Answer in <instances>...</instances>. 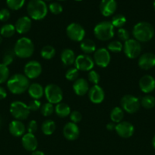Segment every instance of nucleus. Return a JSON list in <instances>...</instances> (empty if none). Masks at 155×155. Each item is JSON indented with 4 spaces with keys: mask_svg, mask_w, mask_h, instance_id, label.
I'll return each instance as SVG.
<instances>
[{
    "mask_svg": "<svg viewBox=\"0 0 155 155\" xmlns=\"http://www.w3.org/2000/svg\"><path fill=\"white\" fill-rule=\"evenodd\" d=\"M30 86L29 79L25 75L16 74L9 77L7 81V88L12 94L21 95L28 90Z\"/></svg>",
    "mask_w": 155,
    "mask_h": 155,
    "instance_id": "1",
    "label": "nucleus"
},
{
    "mask_svg": "<svg viewBox=\"0 0 155 155\" xmlns=\"http://www.w3.org/2000/svg\"><path fill=\"white\" fill-rule=\"evenodd\" d=\"M132 34L139 42H148L154 36V28L150 23L141 21L134 26Z\"/></svg>",
    "mask_w": 155,
    "mask_h": 155,
    "instance_id": "2",
    "label": "nucleus"
},
{
    "mask_svg": "<svg viewBox=\"0 0 155 155\" xmlns=\"http://www.w3.org/2000/svg\"><path fill=\"white\" fill-rule=\"evenodd\" d=\"M29 17L35 21H40L46 16L48 8L43 0H30L27 6Z\"/></svg>",
    "mask_w": 155,
    "mask_h": 155,
    "instance_id": "3",
    "label": "nucleus"
},
{
    "mask_svg": "<svg viewBox=\"0 0 155 155\" xmlns=\"http://www.w3.org/2000/svg\"><path fill=\"white\" fill-rule=\"evenodd\" d=\"M34 52V45L31 39L21 37L16 42L14 47V53L20 58H28Z\"/></svg>",
    "mask_w": 155,
    "mask_h": 155,
    "instance_id": "4",
    "label": "nucleus"
},
{
    "mask_svg": "<svg viewBox=\"0 0 155 155\" xmlns=\"http://www.w3.org/2000/svg\"><path fill=\"white\" fill-rule=\"evenodd\" d=\"M95 37L100 41H108L114 36V27L110 21H102L97 24L94 29Z\"/></svg>",
    "mask_w": 155,
    "mask_h": 155,
    "instance_id": "5",
    "label": "nucleus"
},
{
    "mask_svg": "<svg viewBox=\"0 0 155 155\" xmlns=\"http://www.w3.org/2000/svg\"><path fill=\"white\" fill-rule=\"evenodd\" d=\"M10 113L15 120L21 121L28 117L30 110L25 103L21 101H15L11 104Z\"/></svg>",
    "mask_w": 155,
    "mask_h": 155,
    "instance_id": "6",
    "label": "nucleus"
},
{
    "mask_svg": "<svg viewBox=\"0 0 155 155\" xmlns=\"http://www.w3.org/2000/svg\"><path fill=\"white\" fill-rule=\"evenodd\" d=\"M44 95L48 102L51 104H59L63 98L62 89L56 84L50 83L44 89Z\"/></svg>",
    "mask_w": 155,
    "mask_h": 155,
    "instance_id": "7",
    "label": "nucleus"
},
{
    "mask_svg": "<svg viewBox=\"0 0 155 155\" xmlns=\"http://www.w3.org/2000/svg\"><path fill=\"white\" fill-rule=\"evenodd\" d=\"M120 104L123 110L129 114H135L139 110L141 103L137 97L132 95H126L121 98Z\"/></svg>",
    "mask_w": 155,
    "mask_h": 155,
    "instance_id": "8",
    "label": "nucleus"
},
{
    "mask_svg": "<svg viewBox=\"0 0 155 155\" xmlns=\"http://www.w3.org/2000/svg\"><path fill=\"white\" fill-rule=\"evenodd\" d=\"M125 54L130 59H135L140 55L141 52V45L138 41L134 39H129L123 45Z\"/></svg>",
    "mask_w": 155,
    "mask_h": 155,
    "instance_id": "9",
    "label": "nucleus"
},
{
    "mask_svg": "<svg viewBox=\"0 0 155 155\" xmlns=\"http://www.w3.org/2000/svg\"><path fill=\"white\" fill-rule=\"evenodd\" d=\"M66 34L71 40L74 42H81L85 36V30L81 24L71 23L67 27Z\"/></svg>",
    "mask_w": 155,
    "mask_h": 155,
    "instance_id": "10",
    "label": "nucleus"
},
{
    "mask_svg": "<svg viewBox=\"0 0 155 155\" xmlns=\"http://www.w3.org/2000/svg\"><path fill=\"white\" fill-rule=\"evenodd\" d=\"M111 60V56L107 48H98L94 53V64L100 68H106L109 65Z\"/></svg>",
    "mask_w": 155,
    "mask_h": 155,
    "instance_id": "11",
    "label": "nucleus"
},
{
    "mask_svg": "<svg viewBox=\"0 0 155 155\" xmlns=\"http://www.w3.org/2000/svg\"><path fill=\"white\" fill-rule=\"evenodd\" d=\"M24 75L28 79H36L40 76L42 73V66L36 61H30L25 64L24 68Z\"/></svg>",
    "mask_w": 155,
    "mask_h": 155,
    "instance_id": "12",
    "label": "nucleus"
},
{
    "mask_svg": "<svg viewBox=\"0 0 155 155\" xmlns=\"http://www.w3.org/2000/svg\"><path fill=\"white\" fill-rule=\"evenodd\" d=\"M74 64L75 68L78 71H90L94 68V59L88 54H80L76 57Z\"/></svg>",
    "mask_w": 155,
    "mask_h": 155,
    "instance_id": "13",
    "label": "nucleus"
},
{
    "mask_svg": "<svg viewBox=\"0 0 155 155\" xmlns=\"http://www.w3.org/2000/svg\"><path fill=\"white\" fill-rule=\"evenodd\" d=\"M115 132L120 137L123 139H129L134 134V126L127 121H122L115 125Z\"/></svg>",
    "mask_w": 155,
    "mask_h": 155,
    "instance_id": "14",
    "label": "nucleus"
},
{
    "mask_svg": "<svg viewBox=\"0 0 155 155\" xmlns=\"http://www.w3.org/2000/svg\"><path fill=\"white\" fill-rule=\"evenodd\" d=\"M138 66L142 70H150L155 67V54L151 52H146L141 54L138 59Z\"/></svg>",
    "mask_w": 155,
    "mask_h": 155,
    "instance_id": "15",
    "label": "nucleus"
},
{
    "mask_svg": "<svg viewBox=\"0 0 155 155\" xmlns=\"http://www.w3.org/2000/svg\"><path fill=\"white\" fill-rule=\"evenodd\" d=\"M63 136L67 140L74 141L78 138L80 130L77 124L72 122L67 123L63 127Z\"/></svg>",
    "mask_w": 155,
    "mask_h": 155,
    "instance_id": "16",
    "label": "nucleus"
},
{
    "mask_svg": "<svg viewBox=\"0 0 155 155\" xmlns=\"http://www.w3.org/2000/svg\"><path fill=\"white\" fill-rule=\"evenodd\" d=\"M88 96L92 103L100 104L104 100V91L99 85H94L88 91Z\"/></svg>",
    "mask_w": 155,
    "mask_h": 155,
    "instance_id": "17",
    "label": "nucleus"
},
{
    "mask_svg": "<svg viewBox=\"0 0 155 155\" xmlns=\"http://www.w3.org/2000/svg\"><path fill=\"white\" fill-rule=\"evenodd\" d=\"M117 8L115 0H101L100 4V13L104 17H109L113 15Z\"/></svg>",
    "mask_w": 155,
    "mask_h": 155,
    "instance_id": "18",
    "label": "nucleus"
},
{
    "mask_svg": "<svg viewBox=\"0 0 155 155\" xmlns=\"http://www.w3.org/2000/svg\"><path fill=\"white\" fill-rule=\"evenodd\" d=\"M21 144L22 146L26 151H36L38 146V142L35 136L31 133H26L22 136L21 139Z\"/></svg>",
    "mask_w": 155,
    "mask_h": 155,
    "instance_id": "19",
    "label": "nucleus"
},
{
    "mask_svg": "<svg viewBox=\"0 0 155 155\" xmlns=\"http://www.w3.org/2000/svg\"><path fill=\"white\" fill-rule=\"evenodd\" d=\"M140 89L144 93H150L155 89V79L150 75H144L139 80Z\"/></svg>",
    "mask_w": 155,
    "mask_h": 155,
    "instance_id": "20",
    "label": "nucleus"
},
{
    "mask_svg": "<svg viewBox=\"0 0 155 155\" xmlns=\"http://www.w3.org/2000/svg\"><path fill=\"white\" fill-rule=\"evenodd\" d=\"M31 19L27 16L20 18L15 23V30L20 34H25L31 28Z\"/></svg>",
    "mask_w": 155,
    "mask_h": 155,
    "instance_id": "21",
    "label": "nucleus"
},
{
    "mask_svg": "<svg viewBox=\"0 0 155 155\" xmlns=\"http://www.w3.org/2000/svg\"><path fill=\"white\" fill-rule=\"evenodd\" d=\"M9 133L15 137H20V136H23L25 133V126L21 122V120H15L12 121L9 124Z\"/></svg>",
    "mask_w": 155,
    "mask_h": 155,
    "instance_id": "22",
    "label": "nucleus"
},
{
    "mask_svg": "<svg viewBox=\"0 0 155 155\" xmlns=\"http://www.w3.org/2000/svg\"><path fill=\"white\" fill-rule=\"evenodd\" d=\"M74 93L78 96H83L89 91V84L84 78H78L72 86Z\"/></svg>",
    "mask_w": 155,
    "mask_h": 155,
    "instance_id": "23",
    "label": "nucleus"
},
{
    "mask_svg": "<svg viewBox=\"0 0 155 155\" xmlns=\"http://www.w3.org/2000/svg\"><path fill=\"white\" fill-rule=\"evenodd\" d=\"M28 93L33 99L39 100L44 95V89L40 84L37 83H32L28 88Z\"/></svg>",
    "mask_w": 155,
    "mask_h": 155,
    "instance_id": "24",
    "label": "nucleus"
},
{
    "mask_svg": "<svg viewBox=\"0 0 155 155\" xmlns=\"http://www.w3.org/2000/svg\"><path fill=\"white\" fill-rule=\"evenodd\" d=\"M75 54L70 48H65L61 53V61L65 66H70L75 61Z\"/></svg>",
    "mask_w": 155,
    "mask_h": 155,
    "instance_id": "25",
    "label": "nucleus"
},
{
    "mask_svg": "<svg viewBox=\"0 0 155 155\" xmlns=\"http://www.w3.org/2000/svg\"><path fill=\"white\" fill-rule=\"evenodd\" d=\"M80 47L81 51H83L84 53H85V54H92V53L95 52L96 51L95 42L89 39H83V40L81 42Z\"/></svg>",
    "mask_w": 155,
    "mask_h": 155,
    "instance_id": "26",
    "label": "nucleus"
},
{
    "mask_svg": "<svg viewBox=\"0 0 155 155\" xmlns=\"http://www.w3.org/2000/svg\"><path fill=\"white\" fill-rule=\"evenodd\" d=\"M55 112L58 117L63 118L69 116L71 114V109L67 104L60 102L56 104V107H55Z\"/></svg>",
    "mask_w": 155,
    "mask_h": 155,
    "instance_id": "27",
    "label": "nucleus"
},
{
    "mask_svg": "<svg viewBox=\"0 0 155 155\" xmlns=\"http://www.w3.org/2000/svg\"><path fill=\"white\" fill-rule=\"evenodd\" d=\"M41 130H42L43 133L46 136H50L53 134L56 130V124L53 120H45L42 124L41 126Z\"/></svg>",
    "mask_w": 155,
    "mask_h": 155,
    "instance_id": "28",
    "label": "nucleus"
},
{
    "mask_svg": "<svg viewBox=\"0 0 155 155\" xmlns=\"http://www.w3.org/2000/svg\"><path fill=\"white\" fill-rule=\"evenodd\" d=\"M15 32H16V30H15V25L11 24H4L0 28V35L5 38L12 37L15 35Z\"/></svg>",
    "mask_w": 155,
    "mask_h": 155,
    "instance_id": "29",
    "label": "nucleus"
},
{
    "mask_svg": "<svg viewBox=\"0 0 155 155\" xmlns=\"http://www.w3.org/2000/svg\"><path fill=\"white\" fill-rule=\"evenodd\" d=\"M123 117H124V111L119 107H115L111 110L110 113V119L113 123H119L122 122Z\"/></svg>",
    "mask_w": 155,
    "mask_h": 155,
    "instance_id": "30",
    "label": "nucleus"
},
{
    "mask_svg": "<svg viewBox=\"0 0 155 155\" xmlns=\"http://www.w3.org/2000/svg\"><path fill=\"white\" fill-rule=\"evenodd\" d=\"M56 54V49L51 45H45L40 51V55L46 60H50Z\"/></svg>",
    "mask_w": 155,
    "mask_h": 155,
    "instance_id": "31",
    "label": "nucleus"
},
{
    "mask_svg": "<svg viewBox=\"0 0 155 155\" xmlns=\"http://www.w3.org/2000/svg\"><path fill=\"white\" fill-rule=\"evenodd\" d=\"M141 106L145 109H151L155 106V98L152 95H144L141 98Z\"/></svg>",
    "mask_w": 155,
    "mask_h": 155,
    "instance_id": "32",
    "label": "nucleus"
},
{
    "mask_svg": "<svg viewBox=\"0 0 155 155\" xmlns=\"http://www.w3.org/2000/svg\"><path fill=\"white\" fill-rule=\"evenodd\" d=\"M126 23V18L124 15H115V16L112 17V21H111V24H112L114 27H117V28H122L123 26Z\"/></svg>",
    "mask_w": 155,
    "mask_h": 155,
    "instance_id": "33",
    "label": "nucleus"
},
{
    "mask_svg": "<svg viewBox=\"0 0 155 155\" xmlns=\"http://www.w3.org/2000/svg\"><path fill=\"white\" fill-rule=\"evenodd\" d=\"M107 50L114 53L120 52L122 50H123V45L118 40L111 41L107 45Z\"/></svg>",
    "mask_w": 155,
    "mask_h": 155,
    "instance_id": "34",
    "label": "nucleus"
},
{
    "mask_svg": "<svg viewBox=\"0 0 155 155\" xmlns=\"http://www.w3.org/2000/svg\"><path fill=\"white\" fill-rule=\"evenodd\" d=\"M9 79V69L4 64H0V84L5 83Z\"/></svg>",
    "mask_w": 155,
    "mask_h": 155,
    "instance_id": "35",
    "label": "nucleus"
},
{
    "mask_svg": "<svg viewBox=\"0 0 155 155\" xmlns=\"http://www.w3.org/2000/svg\"><path fill=\"white\" fill-rule=\"evenodd\" d=\"M25 0H6L8 7L14 11L19 10L24 5Z\"/></svg>",
    "mask_w": 155,
    "mask_h": 155,
    "instance_id": "36",
    "label": "nucleus"
},
{
    "mask_svg": "<svg viewBox=\"0 0 155 155\" xmlns=\"http://www.w3.org/2000/svg\"><path fill=\"white\" fill-rule=\"evenodd\" d=\"M40 110L41 114H42L44 117H48L50 116V115L53 113L55 108L54 107H53V104H51V103L50 102H46L41 106Z\"/></svg>",
    "mask_w": 155,
    "mask_h": 155,
    "instance_id": "37",
    "label": "nucleus"
},
{
    "mask_svg": "<svg viewBox=\"0 0 155 155\" xmlns=\"http://www.w3.org/2000/svg\"><path fill=\"white\" fill-rule=\"evenodd\" d=\"M78 70L77 68H70L65 74V78L69 81H75L76 80L78 79Z\"/></svg>",
    "mask_w": 155,
    "mask_h": 155,
    "instance_id": "38",
    "label": "nucleus"
},
{
    "mask_svg": "<svg viewBox=\"0 0 155 155\" xmlns=\"http://www.w3.org/2000/svg\"><path fill=\"white\" fill-rule=\"evenodd\" d=\"M49 9L53 15H59L62 12V6L58 2H52L49 5Z\"/></svg>",
    "mask_w": 155,
    "mask_h": 155,
    "instance_id": "39",
    "label": "nucleus"
},
{
    "mask_svg": "<svg viewBox=\"0 0 155 155\" xmlns=\"http://www.w3.org/2000/svg\"><path fill=\"white\" fill-rule=\"evenodd\" d=\"M88 80L91 83H94V85H98L100 80V74L95 71H90L88 73Z\"/></svg>",
    "mask_w": 155,
    "mask_h": 155,
    "instance_id": "40",
    "label": "nucleus"
},
{
    "mask_svg": "<svg viewBox=\"0 0 155 155\" xmlns=\"http://www.w3.org/2000/svg\"><path fill=\"white\" fill-rule=\"evenodd\" d=\"M117 34H118V37L121 39L122 41H127L129 39V31L124 28H119L117 31Z\"/></svg>",
    "mask_w": 155,
    "mask_h": 155,
    "instance_id": "41",
    "label": "nucleus"
},
{
    "mask_svg": "<svg viewBox=\"0 0 155 155\" xmlns=\"http://www.w3.org/2000/svg\"><path fill=\"white\" fill-rule=\"evenodd\" d=\"M69 116L71 122L74 123V124H78V123L80 122L82 119L81 114L79 111H78V110H74V111L71 112Z\"/></svg>",
    "mask_w": 155,
    "mask_h": 155,
    "instance_id": "42",
    "label": "nucleus"
},
{
    "mask_svg": "<svg viewBox=\"0 0 155 155\" xmlns=\"http://www.w3.org/2000/svg\"><path fill=\"white\" fill-rule=\"evenodd\" d=\"M28 108L29 110H32V111H36V110H39L41 107V103L39 100H36L33 99L32 101H30L28 105Z\"/></svg>",
    "mask_w": 155,
    "mask_h": 155,
    "instance_id": "43",
    "label": "nucleus"
},
{
    "mask_svg": "<svg viewBox=\"0 0 155 155\" xmlns=\"http://www.w3.org/2000/svg\"><path fill=\"white\" fill-rule=\"evenodd\" d=\"M38 125L37 123H36V120H30V122L27 124V130L28 133H31V134H33L34 133H36V130H37Z\"/></svg>",
    "mask_w": 155,
    "mask_h": 155,
    "instance_id": "44",
    "label": "nucleus"
},
{
    "mask_svg": "<svg viewBox=\"0 0 155 155\" xmlns=\"http://www.w3.org/2000/svg\"><path fill=\"white\" fill-rule=\"evenodd\" d=\"M11 14L8 9L2 8L0 10V21L2 22H5L10 18Z\"/></svg>",
    "mask_w": 155,
    "mask_h": 155,
    "instance_id": "45",
    "label": "nucleus"
},
{
    "mask_svg": "<svg viewBox=\"0 0 155 155\" xmlns=\"http://www.w3.org/2000/svg\"><path fill=\"white\" fill-rule=\"evenodd\" d=\"M14 57L11 53H8V54H5V56L3 57V62L2 64H4L6 66H9L13 62Z\"/></svg>",
    "mask_w": 155,
    "mask_h": 155,
    "instance_id": "46",
    "label": "nucleus"
},
{
    "mask_svg": "<svg viewBox=\"0 0 155 155\" xmlns=\"http://www.w3.org/2000/svg\"><path fill=\"white\" fill-rule=\"evenodd\" d=\"M7 96V92L2 86H0V100L5 99Z\"/></svg>",
    "mask_w": 155,
    "mask_h": 155,
    "instance_id": "47",
    "label": "nucleus"
},
{
    "mask_svg": "<svg viewBox=\"0 0 155 155\" xmlns=\"http://www.w3.org/2000/svg\"><path fill=\"white\" fill-rule=\"evenodd\" d=\"M115 123H109V124H108L107 125H106V129H107L108 130H115Z\"/></svg>",
    "mask_w": 155,
    "mask_h": 155,
    "instance_id": "48",
    "label": "nucleus"
},
{
    "mask_svg": "<svg viewBox=\"0 0 155 155\" xmlns=\"http://www.w3.org/2000/svg\"><path fill=\"white\" fill-rule=\"evenodd\" d=\"M31 155H45V154H44L43 152H42V151H34L32 152Z\"/></svg>",
    "mask_w": 155,
    "mask_h": 155,
    "instance_id": "49",
    "label": "nucleus"
},
{
    "mask_svg": "<svg viewBox=\"0 0 155 155\" xmlns=\"http://www.w3.org/2000/svg\"><path fill=\"white\" fill-rule=\"evenodd\" d=\"M152 145H153V148L155 149V135H154V136L153 137V139H152Z\"/></svg>",
    "mask_w": 155,
    "mask_h": 155,
    "instance_id": "50",
    "label": "nucleus"
},
{
    "mask_svg": "<svg viewBox=\"0 0 155 155\" xmlns=\"http://www.w3.org/2000/svg\"><path fill=\"white\" fill-rule=\"evenodd\" d=\"M2 36L1 35H0V44L2 43Z\"/></svg>",
    "mask_w": 155,
    "mask_h": 155,
    "instance_id": "51",
    "label": "nucleus"
},
{
    "mask_svg": "<svg viewBox=\"0 0 155 155\" xmlns=\"http://www.w3.org/2000/svg\"><path fill=\"white\" fill-rule=\"evenodd\" d=\"M153 9L155 11V0H153Z\"/></svg>",
    "mask_w": 155,
    "mask_h": 155,
    "instance_id": "52",
    "label": "nucleus"
},
{
    "mask_svg": "<svg viewBox=\"0 0 155 155\" xmlns=\"http://www.w3.org/2000/svg\"><path fill=\"white\" fill-rule=\"evenodd\" d=\"M74 1H77V2H80V1H82V0H74Z\"/></svg>",
    "mask_w": 155,
    "mask_h": 155,
    "instance_id": "53",
    "label": "nucleus"
},
{
    "mask_svg": "<svg viewBox=\"0 0 155 155\" xmlns=\"http://www.w3.org/2000/svg\"><path fill=\"white\" fill-rule=\"evenodd\" d=\"M43 1H51V0H43Z\"/></svg>",
    "mask_w": 155,
    "mask_h": 155,
    "instance_id": "54",
    "label": "nucleus"
},
{
    "mask_svg": "<svg viewBox=\"0 0 155 155\" xmlns=\"http://www.w3.org/2000/svg\"><path fill=\"white\" fill-rule=\"evenodd\" d=\"M59 1H64V0H59Z\"/></svg>",
    "mask_w": 155,
    "mask_h": 155,
    "instance_id": "55",
    "label": "nucleus"
}]
</instances>
